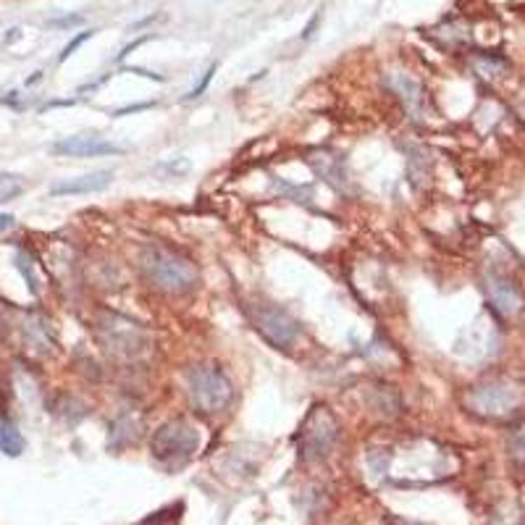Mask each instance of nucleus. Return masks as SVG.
Here are the masks:
<instances>
[{
    "label": "nucleus",
    "mask_w": 525,
    "mask_h": 525,
    "mask_svg": "<svg viewBox=\"0 0 525 525\" xmlns=\"http://www.w3.org/2000/svg\"><path fill=\"white\" fill-rule=\"evenodd\" d=\"M24 447H27V441H24L22 431L16 429V423L8 421L5 415H0V452L8 457H19L24 452Z\"/></svg>",
    "instance_id": "f8f14e48"
},
{
    "label": "nucleus",
    "mask_w": 525,
    "mask_h": 525,
    "mask_svg": "<svg viewBox=\"0 0 525 525\" xmlns=\"http://www.w3.org/2000/svg\"><path fill=\"white\" fill-rule=\"evenodd\" d=\"M218 71V63H211V66H208V71H205V74H203V79H200V82H197V87H192V90H189V93L185 95V100H195V97H200V95L205 93V90H208V85H211V79H213V74H216Z\"/></svg>",
    "instance_id": "2eb2a0df"
},
{
    "label": "nucleus",
    "mask_w": 525,
    "mask_h": 525,
    "mask_svg": "<svg viewBox=\"0 0 525 525\" xmlns=\"http://www.w3.org/2000/svg\"><path fill=\"white\" fill-rule=\"evenodd\" d=\"M200 447V431L186 418L166 421L150 439V457L166 470L185 467Z\"/></svg>",
    "instance_id": "7ed1b4c3"
},
{
    "label": "nucleus",
    "mask_w": 525,
    "mask_h": 525,
    "mask_svg": "<svg viewBox=\"0 0 525 525\" xmlns=\"http://www.w3.org/2000/svg\"><path fill=\"white\" fill-rule=\"evenodd\" d=\"M339 436V423L334 418V412L326 404H312L305 421L300 423V431L294 436L297 441V455L303 463H318L323 460Z\"/></svg>",
    "instance_id": "20e7f679"
},
{
    "label": "nucleus",
    "mask_w": 525,
    "mask_h": 525,
    "mask_svg": "<svg viewBox=\"0 0 525 525\" xmlns=\"http://www.w3.org/2000/svg\"><path fill=\"white\" fill-rule=\"evenodd\" d=\"M186 386H189V402L203 415H218L226 412L234 402V381L218 363H197L186 371Z\"/></svg>",
    "instance_id": "f03ea898"
},
{
    "label": "nucleus",
    "mask_w": 525,
    "mask_h": 525,
    "mask_svg": "<svg viewBox=\"0 0 525 525\" xmlns=\"http://www.w3.org/2000/svg\"><path fill=\"white\" fill-rule=\"evenodd\" d=\"M486 294L492 308L502 315V318H515L520 315L525 308L523 292L504 276H489L486 278Z\"/></svg>",
    "instance_id": "1a4fd4ad"
},
{
    "label": "nucleus",
    "mask_w": 525,
    "mask_h": 525,
    "mask_svg": "<svg viewBox=\"0 0 525 525\" xmlns=\"http://www.w3.org/2000/svg\"><path fill=\"white\" fill-rule=\"evenodd\" d=\"M105 331H108V349L119 358L134 360L148 349V331L129 318L111 315V323L105 326Z\"/></svg>",
    "instance_id": "0eeeda50"
},
{
    "label": "nucleus",
    "mask_w": 525,
    "mask_h": 525,
    "mask_svg": "<svg viewBox=\"0 0 525 525\" xmlns=\"http://www.w3.org/2000/svg\"><path fill=\"white\" fill-rule=\"evenodd\" d=\"M318 22H321V14H315V16L310 19V24H308V27H305V32H303V37H305V40H308L310 34L315 32V24H318Z\"/></svg>",
    "instance_id": "aec40b11"
},
{
    "label": "nucleus",
    "mask_w": 525,
    "mask_h": 525,
    "mask_svg": "<svg viewBox=\"0 0 525 525\" xmlns=\"http://www.w3.org/2000/svg\"><path fill=\"white\" fill-rule=\"evenodd\" d=\"M53 153L68 155V158H103V155H122L124 148L97 134H74L59 140L53 145Z\"/></svg>",
    "instance_id": "6e6552de"
},
{
    "label": "nucleus",
    "mask_w": 525,
    "mask_h": 525,
    "mask_svg": "<svg viewBox=\"0 0 525 525\" xmlns=\"http://www.w3.org/2000/svg\"><path fill=\"white\" fill-rule=\"evenodd\" d=\"M512 452H515L520 460H525V423L515 431V436H512Z\"/></svg>",
    "instance_id": "f3484780"
},
{
    "label": "nucleus",
    "mask_w": 525,
    "mask_h": 525,
    "mask_svg": "<svg viewBox=\"0 0 525 525\" xmlns=\"http://www.w3.org/2000/svg\"><path fill=\"white\" fill-rule=\"evenodd\" d=\"M155 103H142V105H126V108H119L113 116H124V113H137V111H148V108H153Z\"/></svg>",
    "instance_id": "6ab92c4d"
},
{
    "label": "nucleus",
    "mask_w": 525,
    "mask_h": 525,
    "mask_svg": "<svg viewBox=\"0 0 525 525\" xmlns=\"http://www.w3.org/2000/svg\"><path fill=\"white\" fill-rule=\"evenodd\" d=\"M140 268L148 284L166 294H186L197 286V266L177 249L163 245H148L140 255Z\"/></svg>",
    "instance_id": "f257e3e1"
},
{
    "label": "nucleus",
    "mask_w": 525,
    "mask_h": 525,
    "mask_svg": "<svg viewBox=\"0 0 525 525\" xmlns=\"http://www.w3.org/2000/svg\"><path fill=\"white\" fill-rule=\"evenodd\" d=\"M248 315L252 329L268 341L271 347H276V349H292L300 341L303 326H300V321L289 310L278 308L274 303H255L248 310Z\"/></svg>",
    "instance_id": "423d86ee"
},
{
    "label": "nucleus",
    "mask_w": 525,
    "mask_h": 525,
    "mask_svg": "<svg viewBox=\"0 0 525 525\" xmlns=\"http://www.w3.org/2000/svg\"><path fill=\"white\" fill-rule=\"evenodd\" d=\"M85 22V16H61V19H53L50 22V27H74V24H82Z\"/></svg>",
    "instance_id": "a211bd4d"
},
{
    "label": "nucleus",
    "mask_w": 525,
    "mask_h": 525,
    "mask_svg": "<svg viewBox=\"0 0 525 525\" xmlns=\"http://www.w3.org/2000/svg\"><path fill=\"white\" fill-rule=\"evenodd\" d=\"M182 512H185V504H171V507H163V510H158L153 515H148L145 520H140V523L134 525H179L182 523Z\"/></svg>",
    "instance_id": "ddd939ff"
},
{
    "label": "nucleus",
    "mask_w": 525,
    "mask_h": 525,
    "mask_svg": "<svg viewBox=\"0 0 525 525\" xmlns=\"http://www.w3.org/2000/svg\"><path fill=\"white\" fill-rule=\"evenodd\" d=\"M523 404V386L510 378H492L467 394V407L481 418H507Z\"/></svg>",
    "instance_id": "39448f33"
},
{
    "label": "nucleus",
    "mask_w": 525,
    "mask_h": 525,
    "mask_svg": "<svg viewBox=\"0 0 525 525\" xmlns=\"http://www.w3.org/2000/svg\"><path fill=\"white\" fill-rule=\"evenodd\" d=\"M22 192H24V182H22V177H19V174L0 171V205H3V203L16 200Z\"/></svg>",
    "instance_id": "4468645a"
},
{
    "label": "nucleus",
    "mask_w": 525,
    "mask_h": 525,
    "mask_svg": "<svg viewBox=\"0 0 525 525\" xmlns=\"http://www.w3.org/2000/svg\"><path fill=\"white\" fill-rule=\"evenodd\" d=\"M11 226H14V216H0V231L11 229Z\"/></svg>",
    "instance_id": "412c9836"
},
{
    "label": "nucleus",
    "mask_w": 525,
    "mask_h": 525,
    "mask_svg": "<svg viewBox=\"0 0 525 525\" xmlns=\"http://www.w3.org/2000/svg\"><path fill=\"white\" fill-rule=\"evenodd\" d=\"M389 87L400 95V100L404 103L407 113L412 119H423V111H426V93L421 87V82L410 79L407 74H394L389 77Z\"/></svg>",
    "instance_id": "9b49d317"
},
{
    "label": "nucleus",
    "mask_w": 525,
    "mask_h": 525,
    "mask_svg": "<svg viewBox=\"0 0 525 525\" xmlns=\"http://www.w3.org/2000/svg\"><path fill=\"white\" fill-rule=\"evenodd\" d=\"M90 37H95V30L82 32V34H77V37H74V40H71V42H68V45H66V48H63V50H61V56H59V63L68 61V59L74 56V50H77V48H79L82 42H87Z\"/></svg>",
    "instance_id": "dca6fc26"
},
{
    "label": "nucleus",
    "mask_w": 525,
    "mask_h": 525,
    "mask_svg": "<svg viewBox=\"0 0 525 525\" xmlns=\"http://www.w3.org/2000/svg\"><path fill=\"white\" fill-rule=\"evenodd\" d=\"M113 182V171H93L82 174L74 179H63L59 185L50 186V197H77V195H97L108 189Z\"/></svg>",
    "instance_id": "9d476101"
}]
</instances>
